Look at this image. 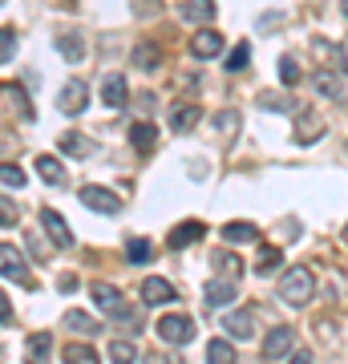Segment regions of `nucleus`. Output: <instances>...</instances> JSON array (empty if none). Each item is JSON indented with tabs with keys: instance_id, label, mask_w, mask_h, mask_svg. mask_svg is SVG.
Wrapping results in <instances>:
<instances>
[{
	"instance_id": "nucleus-1",
	"label": "nucleus",
	"mask_w": 348,
	"mask_h": 364,
	"mask_svg": "<svg viewBox=\"0 0 348 364\" xmlns=\"http://www.w3.org/2000/svg\"><path fill=\"white\" fill-rule=\"evenodd\" d=\"M312 291H316V279H312V272L300 263V267H288L284 279H280V296L292 304V308H304L312 299Z\"/></svg>"
},
{
	"instance_id": "nucleus-2",
	"label": "nucleus",
	"mask_w": 348,
	"mask_h": 364,
	"mask_svg": "<svg viewBox=\"0 0 348 364\" xmlns=\"http://www.w3.org/2000/svg\"><path fill=\"white\" fill-rule=\"evenodd\" d=\"M158 336L167 340V344H179L182 348V344H191L194 340V320L191 316H179V312L162 316V320H158Z\"/></svg>"
},
{
	"instance_id": "nucleus-3",
	"label": "nucleus",
	"mask_w": 348,
	"mask_h": 364,
	"mask_svg": "<svg viewBox=\"0 0 348 364\" xmlns=\"http://www.w3.org/2000/svg\"><path fill=\"white\" fill-rule=\"evenodd\" d=\"M93 299H97V308H102L105 316H114V320H130V316H134V308L122 304V291L110 287V284H93Z\"/></svg>"
},
{
	"instance_id": "nucleus-4",
	"label": "nucleus",
	"mask_w": 348,
	"mask_h": 364,
	"mask_svg": "<svg viewBox=\"0 0 348 364\" xmlns=\"http://www.w3.org/2000/svg\"><path fill=\"white\" fill-rule=\"evenodd\" d=\"M0 275H4V279H16V284H33V279H28L25 255H21L13 243H0Z\"/></svg>"
},
{
	"instance_id": "nucleus-5",
	"label": "nucleus",
	"mask_w": 348,
	"mask_h": 364,
	"mask_svg": "<svg viewBox=\"0 0 348 364\" xmlns=\"http://www.w3.org/2000/svg\"><path fill=\"white\" fill-rule=\"evenodd\" d=\"M81 203L97 215H117L122 210V198L114 191H105V186H81Z\"/></svg>"
},
{
	"instance_id": "nucleus-6",
	"label": "nucleus",
	"mask_w": 348,
	"mask_h": 364,
	"mask_svg": "<svg viewBox=\"0 0 348 364\" xmlns=\"http://www.w3.org/2000/svg\"><path fill=\"white\" fill-rule=\"evenodd\" d=\"M41 227L49 231V239H53V247H73V231H69V223L57 215L53 207H41Z\"/></svg>"
},
{
	"instance_id": "nucleus-7",
	"label": "nucleus",
	"mask_w": 348,
	"mask_h": 364,
	"mask_svg": "<svg viewBox=\"0 0 348 364\" xmlns=\"http://www.w3.org/2000/svg\"><path fill=\"white\" fill-rule=\"evenodd\" d=\"M85 102H90V90H85V81H69V85H65L61 90V97H57V109H61V114H81V109H85Z\"/></svg>"
},
{
	"instance_id": "nucleus-8",
	"label": "nucleus",
	"mask_w": 348,
	"mask_h": 364,
	"mask_svg": "<svg viewBox=\"0 0 348 364\" xmlns=\"http://www.w3.org/2000/svg\"><path fill=\"white\" fill-rule=\"evenodd\" d=\"M292 348H296V332H292V328H271L268 340H263V356H268V360H280V356H288Z\"/></svg>"
},
{
	"instance_id": "nucleus-9",
	"label": "nucleus",
	"mask_w": 348,
	"mask_h": 364,
	"mask_svg": "<svg viewBox=\"0 0 348 364\" xmlns=\"http://www.w3.org/2000/svg\"><path fill=\"white\" fill-rule=\"evenodd\" d=\"M206 235V227L199 219H186V223H179V227H174V231H170V251H182V247H191L194 239H203Z\"/></svg>"
},
{
	"instance_id": "nucleus-10",
	"label": "nucleus",
	"mask_w": 348,
	"mask_h": 364,
	"mask_svg": "<svg viewBox=\"0 0 348 364\" xmlns=\"http://www.w3.org/2000/svg\"><path fill=\"white\" fill-rule=\"evenodd\" d=\"M102 102L105 109H122L126 105V77L122 73H105L102 77Z\"/></svg>"
},
{
	"instance_id": "nucleus-11",
	"label": "nucleus",
	"mask_w": 348,
	"mask_h": 364,
	"mask_svg": "<svg viewBox=\"0 0 348 364\" xmlns=\"http://www.w3.org/2000/svg\"><path fill=\"white\" fill-rule=\"evenodd\" d=\"M191 53H194V57H203V61H211V57H219V53H223V37L215 33V28H203V33H194Z\"/></svg>"
},
{
	"instance_id": "nucleus-12",
	"label": "nucleus",
	"mask_w": 348,
	"mask_h": 364,
	"mask_svg": "<svg viewBox=\"0 0 348 364\" xmlns=\"http://www.w3.org/2000/svg\"><path fill=\"white\" fill-rule=\"evenodd\" d=\"M235 296H239V284L227 279V275H223V279H211V284L203 287L206 304H235Z\"/></svg>"
},
{
	"instance_id": "nucleus-13",
	"label": "nucleus",
	"mask_w": 348,
	"mask_h": 364,
	"mask_svg": "<svg viewBox=\"0 0 348 364\" xmlns=\"http://www.w3.org/2000/svg\"><path fill=\"white\" fill-rule=\"evenodd\" d=\"M142 304H174V284L158 279V275L142 279Z\"/></svg>"
},
{
	"instance_id": "nucleus-14",
	"label": "nucleus",
	"mask_w": 348,
	"mask_h": 364,
	"mask_svg": "<svg viewBox=\"0 0 348 364\" xmlns=\"http://www.w3.org/2000/svg\"><path fill=\"white\" fill-rule=\"evenodd\" d=\"M223 239H227L231 247H243V243H255L259 239V227L255 223H227V227H223Z\"/></svg>"
},
{
	"instance_id": "nucleus-15",
	"label": "nucleus",
	"mask_w": 348,
	"mask_h": 364,
	"mask_svg": "<svg viewBox=\"0 0 348 364\" xmlns=\"http://www.w3.org/2000/svg\"><path fill=\"white\" fill-rule=\"evenodd\" d=\"M199 117H203L199 105H174V109H170V130L186 134V130H194V122H199Z\"/></svg>"
},
{
	"instance_id": "nucleus-16",
	"label": "nucleus",
	"mask_w": 348,
	"mask_h": 364,
	"mask_svg": "<svg viewBox=\"0 0 348 364\" xmlns=\"http://www.w3.org/2000/svg\"><path fill=\"white\" fill-rule=\"evenodd\" d=\"M57 146H61V154H69V158H90L93 154L90 138H81V134H73V130H65L61 138H57Z\"/></svg>"
},
{
	"instance_id": "nucleus-17",
	"label": "nucleus",
	"mask_w": 348,
	"mask_h": 364,
	"mask_svg": "<svg viewBox=\"0 0 348 364\" xmlns=\"http://www.w3.org/2000/svg\"><path fill=\"white\" fill-rule=\"evenodd\" d=\"M179 13H182V21H191V25H203V21H211V16H215V0H186Z\"/></svg>"
},
{
	"instance_id": "nucleus-18",
	"label": "nucleus",
	"mask_w": 348,
	"mask_h": 364,
	"mask_svg": "<svg viewBox=\"0 0 348 364\" xmlns=\"http://www.w3.org/2000/svg\"><path fill=\"white\" fill-rule=\"evenodd\" d=\"M130 142H134V150H154V142H158V130L150 126V122H134L130 126Z\"/></svg>"
},
{
	"instance_id": "nucleus-19",
	"label": "nucleus",
	"mask_w": 348,
	"mask_h": 364,
	"mask_svg": "<svg viewBox=\"0 0 348 364\" xmlns=\"http://www.w3.org/2000/svg\"><path fill=\"white\" fill-rule=\"evenodd\" d=\"M344 73H332V69H320V73H316V77H312V85H316V90L324 93V97H340V93H344Z\"/></svg>"
},
{
	"instance_id": "nucleus-20",
	"label": "nucleus",
	"mask_w": 348,
	"mask_h": 364,
	"mask_svg": "<svg viewBox=\"0 0 348 364\" xmlns=\"http://www.w3.org/2000/svg\"><path fill=\"white\" fill-rule=\"evenodd\" d=\"M223 328H227L231 336H239V340H251V336H255V320H251L247 312H231L227 320H223Z\"/></svg>"
},
{
	"instance_id": "nucleus-21",
	"label": "nucleus",
	"mask_w": 348,
	"mask_h": 364,
	"mask_svg": "<svg viewBox=\"0 0 348 364\" xmlns=\"http://www.w3.org/2000/svg\"><path fill=\"white\" fill-rule=\"evenodd\" d=\"M37 174H41V182H49V186H61L65 182V170H61V162H57L53 154L37 158Z\"/></svg>"
},
{
	"instance_id": "nucleus-22",
	"label": "nucleus",
	"mask_w": 348,
	"mask_h": 364,
	"mask_svg": "<svg viewBox=\"0 0 348 364\" xmlns=\"http://www.w3.org/2000/svg\"><path fill=\"white\" fill-rule=\"evenodd\" d=\"M49 352H53V340L41 332V336H28V348H25V360L28 364H49Z\"/></svg>"
},
{
	"instance_id": "nucleus-23",
	"label": "nucleus",
	"mask_w": 348,
	"mask_h": 364,
	"mask_svg": "<svg viewBox=\"0 0 348 364\" xmlns=\"http://www.w3.org/2000/svg\"><path fill=\"white\" fill-rule=\"evenodd\" d=\"M316 57H324V61H328V65H336V73H344L348 69V61H344V49H340V45H328V41H316Z\"/></svg>"
},
{
	"instance_id": "nucleus-24",
	"label": "nucleus",
	"mask_w": 348,
	"mask_h": 364,
	"mask_svg": "<svg viewBox=\"0 0 348 364\" xmlns=\"http://www.w3.org/2000/svg\"><path fill=\"white\" fill-rule=\"evenodd\" d=\"M57 49H61L65 61H81V57H85V45H81L78 33H61V37H57Z\"/></svg>"
},
{
	"instance_id": "nucleus-25",
	"label": "nucleus",
	"mask_w": 348,
	"mask_h": 364,
	"mask_svg": "<svg viewBox=\"0 0 348 364\" xmlns=\"http://www.w3.org/2000/svg\"><path fill=\"white\" fill-rule=\"evenodd\" d=\"M206 364H235L231 340H211V344H206Z\"/></svg>"
},
{
	"instance_id": "nucleus-26",
	"label": "nucleus",
	"mask_w": 348,
	"mask_h": 364,
	"mask_svg": "<svg viewBox=\"0 0 348 364\" xmlns=\"http://www.w3.org/2000/svg\"><path fill=\"white\" fill-rule=\"evenodd\" d=\"M211 263H215V267H219V272L227 275V279H235V275L243 272L239 255H231V251H215V255H211Z\"/></svg>"
},
{
	"instance_id": "nucleus-27",
	"label": "nucleus",
	"mask_w": 348,
	"mask_h": 364,
	"mask_svg": "<svg viewBox=\"0 0 348 364\" xmlns=\"http://www.w3.org/2000/svg\"><path fill=\"white\" fill-rule=\"evenodd\" d=\"M65 328H69V332H85V336H93V332H97V320L85 316V312H65Z\"/></svg>"
},
{
	"instance_id": "nucleus-28",
	"label": "nucleus",
	"mask_w": 348,
	"mask_h": 364,
	"mask_svg": "<svg viewBox=\"0 0 348 364\" xmlns=\"http://www.w3.org/2000/svg\"><path fill=\"white\" fill-rule=\"evenodd\" d=\"M280 263H284V251H280V247H263V251H259V259H255V272L259 275H271Z\"/></svg>"
},
{
	"instance_id": "nucleus-29",
	"label": "nucleus",
	"mask_w": 348,
	"mask_h": 364,
	"mask_svg": "<svg viewBox=\"0 0 348 364\" xmlns=\"http://www.w3.org/2000/svg\"><path fill=\"white\" fill-rule=\"evenodd\" d=\"M61 356H65V364H97V352L90 344H69Z\"/></svg>"
},
{
	"instance_id": "nucleus-30",
	"label": "nucleus",
	"mask_w": 348,
	"mask_h": 364,
	"mask_svg": "<svg viewBox=\"0 0 348 364\" xmlns=\"http://www.w3.org/2000/svg\"><path fill=\"white\" fill-rule=\"evenodd\" d=\"M0 93H4V97H9V102L16 105V114L25 117V122H33V105H28V97L21 93V85H4Z\"/></svg>"
},
{
	"instance_id": "nucleus-31",
	"label": "nucleus",
	"mask_w": 348,
	"mask_h": 364,
	"mask_svg": "<svg viewBox=\"0 0 348 364\" xmlns=\"http://www.w3.org/2000/svg\"><path fill=\"white\" fill-rule=\"evenodd\" d=\"M296 134L304 138V142H312V138H320V134H324V122H320L316 114H304V117L296 122Z\"/></svg>"
},
{
	"instance_id": "nucleus-32",
	"label": "nucleus",
	"mask_w": 348,
	"mask_h": 364,
	"mask_svg": "<svg viewBox=\"0 0 348 364\" xmlns=\"http://www.w3.org/2000/svg\"><path fill=\"white\" fill-rule=\"evenodd\" d=\"M150 255H154V247H150L146 239H126V259L130 263H150Z\"/></svg>"
},
{
	"instance_id": "nucleus-33",
	"label": "nucleus",
	"mask_w": 348,
	"mask_h": 364,
	"mask_svg": "<svg viewBox=\"0 0 348 364\" xmlns=\"http://www.w3.org/2000/svg\"><path fill=\"white\" fill-rule=\"evenodd\" d=\"M110 360H114V364H134V360H138V352H134L130 340H114V344H110Z\"/></svg>"
},
{
	"instance_id": "nucleus-34",
	"label": "nucleus",
	"mask_w": 348,
	"mask_h": 364,
	"mask_svg": "<svg viewBox=\"0 0 348 364\" xmlns=\"http://www.w3.org/2000/svg\"><path fill=\"white\" fill-rule=\"evenodd\" d=\"M0 182L13 186V191H21V186H25V170L16 166V162H0Z\"/></svg>"
},
{
	"instance_id": "nucleus-35",
	"label": "nucleus",
	"mask_w": 348,
	"mask_h": 364,
	"mask_svg": "<svg viewBox=\"0 0 348 364\" xmlns=\"http://www.w3.org/2000/svg\"><path fill=\"white\" fill-rule=\"evenodd\" d=\"M16 53V33L13 28H0V65H9Z\"/></svg>"
},
{
	"instance_id": "nucleus-36",
	"label": "nucleus",
	"mask_w": 348,
	"mask_h": 364,
	"mask_svg": "<svg viewBox=\"0 0 348 364\" xmlns=\"http://www.w3.org/2000/svg\"><path fill=\"white\" fill-rule=\"evenodd\" d=\"M247 61H251V45H243V41H239V49L227 53V69H231V73H239Z\"/></svg>"
},
{
	"instance_id": "nucleus-37",
	"label": "nucleus",
	"mask_w": 348,
	"mask_h": 364,
	"mask_svg": "<svg viewBox=\"0 0 348 364\" xmlns=\"http://www.w3.org/2000/svg\"><path fill=\"white\" fill-rule=\"evenodd\" d=\"M259 105H263V109H275V114H284V109H296V105L284 97V93H259Z\"/></svg>"
},
{
	"instance_id": "nucleus-38",
	"label": "nucleus",
	"mask_w": 348,
	"mask_h": 364,
	"mask_svg": "<svg viewBox=\"0 0 348 364\" xmlns=\"http://www.w3.org/2000/svg\"><path fill=\"white\" fill-rule=\"evenodd\" d=\"M280 81H284L288 90H292V85H300V65H296V57H284V61H280Z\"/></svg>"
},
{
	"instance_id": "nucleus-39",
	"label": "nucleus",
	"mask_w": 348,
	"mask_h": 364,
	"mask_svg": "<svg viewBox=\"0 0 348 364\" xmlns=\"http://www.w3.org/2000/svg\"><path fill=\"white\" fill-rule=\"evenodd\" d=\"M134 65L154 69V65H158V49H154V45H142V49H134Z\"/></svg>"
},
{
	"instance_id": "nucleus-40",
	"label": "nucleus",
	"mask_w": 348,
	"mask_h": 364,
	"mask_svg": "<svg viewBox=\"0 0 348 364\" xmlns=\"http://www.w3.org/2000/svg\"><path fill=\"white\" fill-rule=\"evenodd\" d=\"M16 219H21V210H16L13 203H9V198L0 195V227H13Z\"/></svg>"
},
{
	"instance_id": "nucleus-41",
	"label": "nucleus",
	"mask_w": 348,
	"mask_h": 364,
	"mask_svg": "<svg viewBox=\"0 0 348 364\" xmlns=\"http://www.w3.org/2000/svg\"><path fill=\"white\" fill-rule=\"evenodd\" d=\"M9 316H13V304H9V296H4V291H0V324H4Z\"/></svg>"
},
{
	"instance_id": "nucleus-42",
	"label": "nucleus",
	"mask_w": 348,
	"mask_h": 364,
	"mask_svg": "<svg viewBox=\"0 0 348 364\" xmlns=\"http://www.w3.org/2000/svg\"><path fill=\"white\" fill-rule=\"evenodd\" d=\"M292 364H312V352H292Z\"/></svg>"
},
{
	"instance_id": "nucleus-43",
	"label": "nucleus",
	"mask_w": 348,
	"mask_h": 364,
	"mask_svg": "<svg viewBox=\"0 0 348 364\" xmlns=\"http://www.w3.org/2000/svg\"><path fill=\"white\" fill-rule=\"evenodd\" d=\"M340 9H344V16H348V0H340Z\"/></svg>"
},
{
	"instance_id": "nucleus-44",
	"label": "nucleus",
	"mask_w": 348,
	"mask_h": 364,
	"mask_svg": "<svg viewBox=\"0 0 348 364\" xmlns=\"http://www.w3.org/2000/svg\"><path fill=\"white\" fill-rule=\"evenodd\" d=\"M344 239H348V227H344Z\"/></svg>"
}]
</instances>
